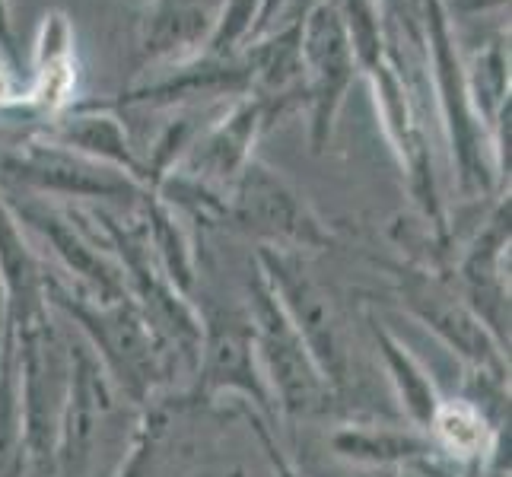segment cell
Here are the masks:
<instances>
[{"instance_id":"6da1fadb","label":"cell","mask_w":512,"mask_h":477,"mask_svg":"<svg viewBox=\"0 0 512 477\" xmlns=\"http://www.w3.org/2000/svg\"><path fill=\"white\" fill-rule=\"evenodd\" d=\"M299 58H303V77L309 80L312 96L315 144H322L353 80V70H357L350 39L331 0H315L309 13L299 20Z\"/></svg>"},{"instance_id":"5b68a950","label":"cell","mask_w":512,"mask_h":477,"mask_svg":"<svg viewBox=\"0 0 512 477\" xmlns=\"http://www.w3.org/2000/svg\"><path fill=\"white\" fill-rule=\"evenodd\" d=\"M258 121H261V102H242L239 109L229 115V121H223V125L210 134L198 163L210 175H233L245 163V147L252 144Z\"/></svg>"},{"instance_id":"52a82bcc","label":"cell","mask_w":512,"mask_h":477,"mask_svg":"<svg viewBox=\"0 0 512 477\" xmlns=\"http://www.w3.org/2000/svg\"><path fill=\"white\" fill-rule=\"evenodd\" d=\"M0 42L10 48V23H7V0H0Z\"/></svg>"},{"instance_id":"277c9868","label":"cell","mask_w":512,"mask_h":477,"mask_svg":"<svg viewBox=\"0 0 512 477\" xmlns=\"http://www.w3.org/2000/svg\"><path fill=\"white\" fill-rule=\"evenodd\" d=\"M16 172L23 179L42 185V188H55V191H74V194H121L128 191V182L118 179L112 172H99L96 166L74 159L70 153L61 150H42L35 147Z\"/></svg>"},{"instance_id":"7a4b0ae2","label":"cell","mask_w":512,"mask_h":477,"mask_svg":"<svg viewBox=\"0 0 512 477\" xmlns=\"http://www.w3.org/2000/svg\"><path fill=\"white\" fill-rule=\"evenodd\" d=\"M214 20L198 0H153L140 26V51L150 61H185L207 48Z\"/></svg>"},{"instance_id":"8992f818","label":"cell","mask_w":512,"mask_h":477,"mask_svg":"<svg viewBox=\"0 0 512 477\" xmlns=\"http://www.w3.org/2000/svg\"><path fill=\"white\" fill-rule=\"evenodd\" d=\"M64 140L70 147H80L86 153H102L105 159H115L118 166L137 169V159L128 147V137L121 125L109 115H83L64 125Z\"/></svg>"},{"instance_id":"ba28073f","label":"cell","mask_w":512,"mask_h":477,"mask_svg":"<svg viewBox=\"0 0 512 477\" xmlns=\"http://www.w3.org/2000/svg\"><path fill=\"white\" fill-rule=\"evenodd\" d=\"M7 96H10V80L4 74V67H0V102H4Z\"/></svg>"},{"instance_id":"3957f363","label":"cell","mask_w":512,"mask_h":477,"mask_svg":"<svg viewBox=\"0 0 512 477\" xmlns=\"http://www.w3.org/2000/svg\"><path fill=\"white\" fill-rule=\"evenodd\" d=\"M242 217L274 236H312V223L296 194L277 179L271 169L249 166L239 188Z\"/></svg>"}]
</instances>
